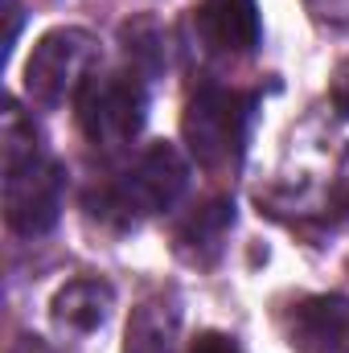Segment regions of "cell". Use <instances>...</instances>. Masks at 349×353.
Instances as JSON below:
<instances>
[{
	"label": "cell",
	"mask_w": 349,
	"mask_h": 353,
	"mask_svg": "<svg viewBox=\"0 0 349 353\" xmlns=\"http://www.w3.org/2000/svg\"><path fill=\"white\" fill-rule=\"evenodd\" d=\"M259 205L292 226L349 222V111L308 115L279 161V173L259 189Z\"/></svg>",
	"instance_id": "6da1fadb"
},
{
	"label": "cell",
	"mask_w": 349,
	"mask_h": 353,
	"mask_svg": "<svg viewBox=\"0 0 349 353\" xmlns=\"http://www.w3.org/2000/svg\"><path fill=\"white\" fill-rule=\"evenodd\" d=\"M0 157H4V222L21 239H37L54 230L62 218L66 201V169L58 157L46 152L41 132L33 119L21 115V107L4 111V136H0Z\"/></svg>",
	"instance_id": "7a4b0ae2"
},
{
	"label": "cell",
	"mask_w": 349,
	"mask_h": 353,
	"mask_svg": "<svg viewBox=\"0 0 349 353\" xmlns=\"http://www.w3.org/2000/svg\"><path fill=\"white\" fill-rule=\"evenodd\" d=\"M189 189V165L173 144H144L128 165L87 193V214L107 230H136L169 214Z\"/></svg>",
	"instance_id": "3957f363"
},
{
	"label": "cell",
	"mask_w": 349,
	"mask_h": 353,
	"mask_svg": "<svg viewBox=\"0 0 349 353\" xmlns=\"http://www.w3.org/2000/svg\"><path fill=\"white\" fill-rule=\"evenodd\" d=\"M255 107H259V99L247 94V90L222 87V83H201L189 94L185 115H181V136H185L189 157L206 173L235 169L247 152Z\"/></svg>",
	"instance_id": "277c9868"
},
{
	"label": "cell",
	"mask_w": 349,
	"mask_h": 353,
	"mask_svg": "<svg viewBox=\"0 0 349 353\" xmlns=\"http://www.w3.org/2000/svg\"><path fill=\"white\" fill-rule=\"evenodd\" d=\"M148 83L152 79L132 62L90 74V83L74 99V119L87 144H94L99 152L128 148L148 119Z\"/></svg>",
	"instance_id": "5b68a950"
},
{
	"label": "cell",
	"mask_w": 349,
	"mask_h": 353,
	"mask_svg": "<svg viewBox=\"0 0 349 353\" xmlns=\"http://www.w3.org/2000/svg\"><path fill=\"white\" fill-rule=\"evenodd\" d=\"M103 70V46L99 37L62 25L37 37V46L25 58V94L41 107H62L66 99L74 103L79 90L90 83V74Z\"/></svg>",
	"instance_id": "8992f818"
},
{
	"label": "cell",
	"mask_w": 349,
	"mask_h": 353,
	"mask_svg": "<svg viewBox=\"0 0 349 353\" xmlns=\"http://www.w3.org/2000/svg\"><path fill=\"white\" fill-rule=\"evenodd\" d=\"M259 41L263 21L255 0H201L193 8V46L206 62H243Z\"/></svg>",
	"instance_id": "52a82bcc"
},
{
	"label": "cell",
	"mask_w": 349,
	"mask_h": 353,
	"mask_svg": "<svg viewBox=\"0 0 349 353\" xmlns=\"http://www.w3.org/2000/svg\"><path fill=\"white\" fill-rule=\"evenodd\" d=\"M279 329L292 353H349V296L341 292L296 296L279 312Z\"/></svg>",
	"instance_id": "ba28073f"
},
{
	"label": "cell",
	"mask_w": 349,
	"mask_h": 353,
	"mask_svg": "<svg viewBox=\"0 0 349 353\" xmlns=\"http://www.w3.org/2000/svg\"><path fill=\"white\" fill-rule=\"evenodd\" d=\"M111 312H115V288L99 275H79L62 283L50 300V321L70 341H90L94 333H103Z\"/></svg>",
	"instance_id": "9c48e42d"
},
{
	"label": "cell",
	"mask_w": 349,
	"mask_h": 353,
	"mask_svg": "<svg viewBox=\"0 0 349 353\" xmlns=\"http://www.w3.org/2000/svg\"><path fill=\"white\" fill-rule=\"evenodd\" d=\"M123 353H181V308L173 296H148L132 308Z\"/></svg>",
	"instance_id": "30bf717a"
},
{
	"label": "cell",
	"mask_w": 349,
	"mask_h": 353,
	"mask_svg": "<svg viewBox=\"0 0 349 353\" xmlns=\"http://www.w3.org/2000/svg\"><path fill=\"white\" fill-rule=\"evenodd\" d=\"M235 230V201L230 197H214L206 205H197V214L185 218V226L177 230V251L189 263H214L226 247V234Z\"/></svg>",
	"instance_id": "8fae6325"
},
{
	"label": "cell",
	"mask_w": 349,
	"mask_h": 353,
	"mask_svg": "<svg viewBox=\"0 0 349 353\" xmlns=\"http://www.w3.org/2000/svg\"><path fill=\"white\" fill-rule=\"evenodd\" d=\"M304 8L312 12V21H321L329 29H346L349 25V0H304Z\"/></svg>",
	"instance_id": "7c38bea8"
},
{
	"label": "cell",
	"mask_w": 349,
	"mask_h": 353,
	"mask_svg": "<svg viewBox=\"0 0 349 353\" xmlns=\"http://www.w3.org/2000/svg\"><path fill=\"white\" fill-rule=\"evenodd\" d=\"M189 353H247V350L235 337H226V333H197L189 341Z\"/></svg>",
	"instance_id": "4fadbf2b"
},
{
	"label": "cell",
	"mask_w": 349,
	"mask_h": 353,
	"mask_svg": "<svg viewBox=\"0 0 349 353\" xmlns=\"http://www.w3.org/2000/svg\"><path fill=\"white\" fill-rule=\"evenodd\" d=\"M329 103H333L337 111H349V62L337 70V79H333V94H329Z\"/></svg>",
	"instance_id": "5bb4252c"
},
{
	"label": "cell",
	"mask_w": 349,
	"mask_h": 353,
	"mask_svg": "<svg viewBox=\"0 0 349 353\" xmlns=\"http://www.w3.org/2000/svg\"><path fill=\"white\" fill-rule=\"evenodd\" d=\"M8 353H58V350H54V345H46V341H37V337H21Z\"/></svg>",
	"instance_id": "9a60e30c"
}]
</instances>
